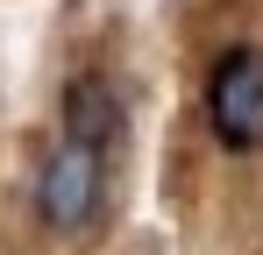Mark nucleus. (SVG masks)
<instances>
[{"label":"nucleus","instance_id":"f257e3e1","mask_svg":"<svg viewBox=\"0 0 263 255\" xmlns=\"http://www.w3.org/2000/svg\"><path fill=\"white\" fill-rule=\"evenodd\" d=\"M107 192H114V156H92L79 142H50L36 163V220L57 241H86L107 220Z\"/></svg>","mask_w":263,"mask_h":255},{"label":"nucleus","instance_id":"f03ea898","mask_svg":"<svg viewBox=\"0 0 263 255\" xmlns=\"http://www.w3.org/2000/svg\"><path fill=\"white\" fill-rule=\"evenodd\" d=\"M206 135L220 156H256L263 149V42H228L206 64Z\"/></svg>","mask_w":263,"mask_h":255},{"label":"nucleus","instance_id":"7ed1b4c3","mask_svg":"<svg viewBox=\"0 0 263 255\" xmlns=\"http://www.w3.org/2000/svg\"><path fill=\"white\" fill-rule=\"evenodd\" d=\"M57 135L79 142L92 156H114L121 135H128V107H121V85L100 78V71H79L64 85V107H57Z\"/></svg>","mask_w":263,"mask_h":255}]
</instances>
